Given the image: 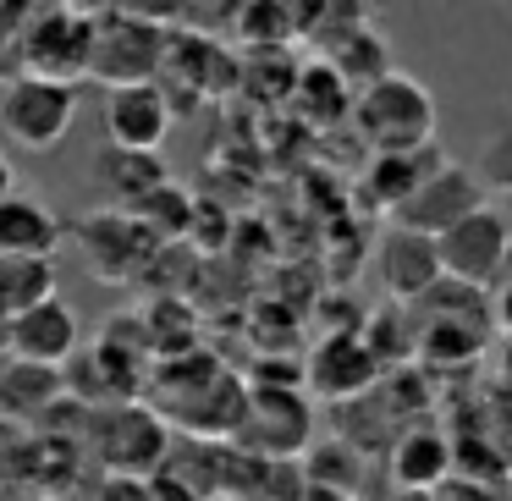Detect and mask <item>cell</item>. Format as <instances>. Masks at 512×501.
Listing matches in <instances>:
<instances>
[{
  "label": "cell",
  "instance_id": "obj_1",
  "mask_svg": "<svg viewBox=\"0 0 512 501\" xmlns=\"http://www.w3.org/2000/svg\"><path fill=\"white\" fill-rule=\"evenodd\" d=\"M435 94L424 89L408 72H391L375 89L353 94V127L364 133V144L375 155H419V149H435Z\"/></svg>",
  "mask_w": 512,
  "mask_h": 501
},
{
  "label": "cell",
  "instance_id": "obj_2",
  "mask_svg": "<svg viewBox=\"0 0 512 501\" xmlns=\"http://www.w3.org/2000/svg\"><path fill=\"white\" fill-rule=\"evenodd\" d=\"M171 50V28L144 17L138 6H100L94 12V61L89 78L105 89H133V83H160Z\"/></svg>",
  "mask_w": 512,
  "mask_h": 501
},
{
  "label": "cell",
  "instance_id": "obj_3",
  "mask_svg": "<svg viewBox=\"0 0 512 501\" xmlns=\"http://www.w3.org/2000/svg\"><path fill=\"white\" fill-rule=\"evenodd\" d=\"M89 61H94V12L61 6V0L56 6L34 0L28 23L17 28V72L78 89V78H89Z\"/></svg>",
  "mask_w": 512,
  "mask_h": 501
},
{
  "label": "cell",
  "instance_id": "obj_4",
  "mask_svg": "<svg viewBox=\"0 0 512 501\" xmlns=\"http://www.w3.org/2000/svg\"><path fill=\"white\" fill-rule=\"evenodd\" d=\"M72 122H78V89L50 78H28L17 72L12 83H0V138L28 155H50L67 144Z\"/></svg>",
  "mask_w": 512,
  "mask_h": 501
},
{
  "label": "cell",
  "instance_id": "obj_5",
  "mask_svg": "<svg viewBox=\"0 0 512 501\" xmlns=\"http://www.w3.org/2000/svg\"><path fill=\"white\" fill-rule=\"evenodd\" d=\"M171 424L166 413L138 408V402H111L94 419V452L105 457V468L122 479H155L171 457Z\"/></svg>",
  "mask_w": 512,
  "mask_h": 501
},
{
  "label": "cell",
  "instance_id": "obj_6",
  "mask_svg": "<svg viewBox=\"0 0 512 501\" xmlns=\"http://www.w3.org/2000/svg\"><path fill=\"white\" fill-rule=\"evenodd\" d=\"M314 435V408L298 386H254L248 391V413L237 430V452L270 457V463H298L309 452Z\"/></svg>",
  "mask_w": 512,
  "mask_h": 501
},
{
  "label": "cell",
  "instance_id": "obj_7",
  "mask_svg": "<svg viewBox=\"0 0 512 501\" xmlns=\"http://www.w3.org/2000/svg\"><path fill=\"white\" fill-rule=\"evenodd\" d=\"M435 248H441L446 281L490 292L501 281V270H507V259H512V232H507L496 204H485V210H474L468 221H457L446 237H435Z\"/></svg>",
  "mask_w": 512,
  "mask_h": 501
},
{
  "label": "cell",
  "instance_id": "obj_8",
  "mask_svg": "<svg viewBox=\"0 0 512 501\" xmlns=\"http://www.w3.org/2000/svg\"><path fill=\"white\" fill-rule=\"evenodd\" d=\"M78 243H83V259H89L94 281L122 287V281H138L149 270L160 237L149 232L138 215H127V210H94V215H83Z\"/></svg>",
  "mask_w": 512,
  "mask_h": 501
},
{
  "label": "cell",
  "instance_id": "obj_9",
  "mask_svg": "<svg viewBox=\"0 0 512 501\" xmlns=\"http://www.w3.org/2000/svg\"><path fill=\"white\" fill-rule=\"evenodd\" d=\"M485 204H490V193H485V182H479V171L441 160V166L419 182V193L391 215V226H408V232H424V237H446L457 221H468V215L485 210Z\"/></svg>",
  "mask_w": 512,
  "mask_h": 501
},
{
  "label": "cell",
  "instance_id": "obj_10",
  "mask_svg": "<svg viewBox=\"0 0 512 501\" xmlns=\"http://www.w3.org/2000/svg\"><path fill=\"white\" fill-rule=\"evenodd\" d=\"M171 127H177V105H171V94L160 83H133V89L105 94V138H111V149L160 155Z\"/></svg>",
  "mask_w": 512,
  "mask_h": 501
},
{
  "label": "cell",
  "instance_id": "obj_11",
  "mask_svg": "<svg viewBox=\"0 0 512 501\" xmlns=\"http://www.w3.org/2000/svg\"><path fill=\"white\" fill-rule=\"evenodd\" d=\"M78 353H83V325L67 298H50L39 309H28L23 320L6 325V358H17V364L67 369Z\"/></svg>",
  "mask_w": 512,
  "mask_h": 501
},
{
  "label": "cell",
  "instance_id": "obj_12",
  "mask_svg": "<svg viewBox=\"0 0 512 501\" xmlns=\"http://www.w3.org/2000/svg\"><path fill=\"white\" fill-rule=\"evenodd\" d=\"M380 281L397 303H424L446 281L435 237L408 232V226H386V237H380Z\"/></svg>",
  "mask_w": 512,
  "mask_h": 501
},
{
  "label": "cell",
  "instance_id": "obj_13",
  "mask_svg": "<svg viewBox=\"0 0 512 501\" xmlns=\"http://www.w3.org/2000/svg\"><path fill=\"white\" fill-rule=\"evenodd\" d=\"M303 380H309L320 397H331V402H358L380 380V353L364 342V336L342 331V336H331V342L314 347Z\"/></svg>",
  "mask_w": 512,
  "mask_h": 501
},
{
  "label": "cell",
  "instance_id": "obj_14",
  "mask_svg": "<svg viewBox=\"0 0 512 501\" xmlns=\"http://www.w3.org/2000/svg\"><path fill=\"white\" fill-rule=\"evenodd\" d=\"M61 237H67V226L45 199H34V193L0 199V259H56Z\"/></svg>",
  "mask_w": 512,
  "mask_h": 501
},
{
  "label": "cell",
  "instance_id": "obj_15",
  "mask_svg": "<svg viewBox=\"0 0 512 501\" xmlns=\"http://www.w3.org/2000/svg\"><path fill=\"white\" fill-rule=\"evenodd\" d=\"M94 177H100V188L111 193V210H127L133 215L144 199H155L160 188H171V171L160 155H127V149H111L105 144V155L94 160Z\"/></svg>",
  "mask_w": 512,
  "mask_h": 501
},
{
  "label": "cell",
  "instance_id": "obj_16",
  "mask_svg": "<svg viewBox=\"0 0 512 501\" xmlns=\"http://www.w3.org/2000/svg\"><path fill=\"white\" fill-rule=\"evenodd\" d=\"M325 67H331L353 94L375 89L380 78H391V72H397V67H391V45H386V34H380L375 23L347 28V34L336 39L331 50H325Z\"/></svg>",
  "mask_w": 512,
  "mask_h": 501
},
{
  "label": "cell",
  "instance_id": "obj_17",
  "mask_svg": "<svg viewBox=\"0 0 512 501\" xmlns=\"http://www.w3.org/2000/svg\"><path fill=\"white\" fill-rule=\"evenodd\" d=\"M67 402V375L39 364H0V419H45V408Z\"/></svg>",
  "mask_w": 512,
  "mask_h": 501
},
{
  "label": "cell",
  "instance_id": "obj_18",
  "mask_svg": "<svg viewBox=\"0 0 512 501\" xmlns=\"http://www.w3.org/2000/svg\"><path fill=\"white\" fill-rule=\"evenodd\" d=\"M452 463H457L452 446L435 430H402L397 446H391V479H397L408 496H430V490L452 474Z\"/></svg>",
  "mask_w": 512,
  "mask_h": 501
},
{
  "label": "cell",
  "instance_id": "obj_19",
  "mask_svg": "<svg viewBox=\"0 0 512 501\" xmlns=\"http://www.w3.org/2000/svg\"><path fill=\"white\" fill-rule=\"evenodd\" d=\"M61 298L56 292V259H0V325L23 320L28 309Z\"/></svg>",
  "mask_w": 512,
  "mask_h": 501
},
{
  "label": "cell",
  "instance_id": "obj_20",
  "mask_svg": "<svg viewBox=\"0 0 512 501\" xmlns=\"http://www.w3.org/2000/svg\"><path fill=\"white\" fill-rule=\"evenodd\" d=\"M435 166H441V155H435V149H419V155H375V160H369L364 188H369V199H375L380 210L397 215L402 204L419 193V182L430 177Z\"/></svg>",
  "mask_w": 512,
  "mask_h": 501
},
{
  "label": "cell",
  "instance_id": "obj_21",
  "mask_svg": "<svg viewBox=\"0 0 512 501\" xmlns=\"http://www.w3.org/2000/svg\"><path fill=\"white\" fill-rule=\"evenodd\" d=\"M298 463H303L309 490H336V496H353V490L364 485V452H358V446H347L342 435H336V441H314Z\"/></svg>",
  "mask_w": 512,
  "mask_h": 501
},
{
  "label": "cell",
  "instance_id": "obj_22",
  "mask_svg": "<svg viewBox=\"0 0 512 501\" xmlns=\"http://www.w3.org/2000/svg\"><path fill=\"white\" fill-rule=\"evenodd\" d=\"M232 28L248 50H287V39H298V6L248 0V6H232Z\"/></svg>",
  "mask_w": 512,
  "mask_h": 501
},
{
  "label": "cell",
  "instance_id": "obj_23",
  "mask_svg": "<svg viewBox=\"0 0 512 501\" xmlns=\"http://www.w3.org/2000/svg\"><path fill=\"white\" fill-rule=\"evenodd\" d=\"M133 215H138V221H144L155 237H182V232H188V199L177 193V182H171V188H160L155 199H144Z\"/></svg>",
  "mask_w": 512,
  "mask_h": 501
},
{
  "label": "cell",
  "instance_id": "obj_24",
  "mask_svg": "<svg viewBox=\"0 0 512 501\" xmlns=\"http://www.w3.org/2000/svg\"><path fill=\"white\" fill-rule=\"evenodd\" d=\"M479 182H485V193H512V122L501 127V133H490L485 155H479Z\"/></svg>",
  "mask_w": 512,
  "mask_h": 501
},
{
  "label": "cell",
  "instance_id": "obj_25",
  "mask_svg": "<svg viewBox=\"0 0 512 501\" xmlns=\"http://www.w3.org/2000/svg\"><path fill=\"white\" fill-rule=\"evenodd\" d=\"M34 0H0V78H17V28L28 23Z\"/></svg>",
  "mask_w": 512,
  "mask_h": 501
},
{
  "label": "cell",
  "instance_id": "obj_26",
  "mask_svg": "<svg viewBox=\"0 0 512 501\" xmlns=\"http://www.w3.org/2000/svg\"><path fill=\"white\" fill-rule=\"evenodd\" d=\"M94 501H149V479H122V474H105L100 496Z\"/></svg>",
  "mask_w": 512,
  "mask_h": 501
},
{
  "label": "cell",
  "instance_id": "obj_27",
  "mask_svg": "<svg viewBox=\"0 0 512 501\" xmlns=\"http://www.w3.org/2000/svg\"><path fill=\"white\" fill-rule=\"evenodd\" d=\"M490 292H496V298H490V314H496V320L512 331V259H507V270H501V281Z\"/></svg>",
  "mask_w": 512,
  "mask_h": 501
},
{
  "label": "cell",
  "instance_id": "obj_28",
  "mask_svg": "<svg viewBox=\"0 0 512 501\" xmlns=\"http://www.w3.org/2000/svg\"><path fill=\"white\" fill-rule=\"evenodd\" d=\"M12 193H17V171L6 160V149H0V199H12Z\"/></svg>",
  "mask_w": 512,
  "mask_h": 501
},
{
  "label": "cell",
  "instance_id": "obj_29",
  "mask_svg": "<svg viewBox=\"0 0 512 501\" xmlns=\"http://www.w3.org/2000/svg\"><path fill=\"white\" fill-rule=\"evenodd\" d=\"M303 501H353V496H336V490H309Z\"/></svg>",
  "mask_w": 512,
  "mask_h": 501
},
{
  "label": "cell",
  "instance_id": "obj_30",
  "mask_svg": "<svg viewBox=\"0 0 512 501\" xmlns=\"http://www.w3.org/2000/svg\"><path fill=\"white\" fill-rule=\"evenodd\" d=\"M0 358H6V325H0Z\"/></svg>",
  "mask_w": 512,
  "mask_h": 501
},
{
  "label": "cell",
  "instance_id": "obj_31",
  "mask_svg": "<svg viewBox=\"0 0 512 501\" xmlns=\"http://www.w3.org/2000/svg\"><path fill=\"white\" fill-rule=\"evenodd\" d=\"M402 501H435V496H402Z\"/></svg>",
  "mask_w": 512,
  "mask_h": 501
},
{
  "label": "cell",
  "instance_id": "obj_32",
  "mask_svg": "<svg viewBox=\"0 0 512 501\" xmlns=\"http://www.w3.org/2000/svg\"><path fill=\"white\" fill-rule=\"evenodd\" d=\"M0 364H6V358H0Z\"/></svg>",
  "mask_w": 512,
  "mask_h": 501
}]
</instances>
